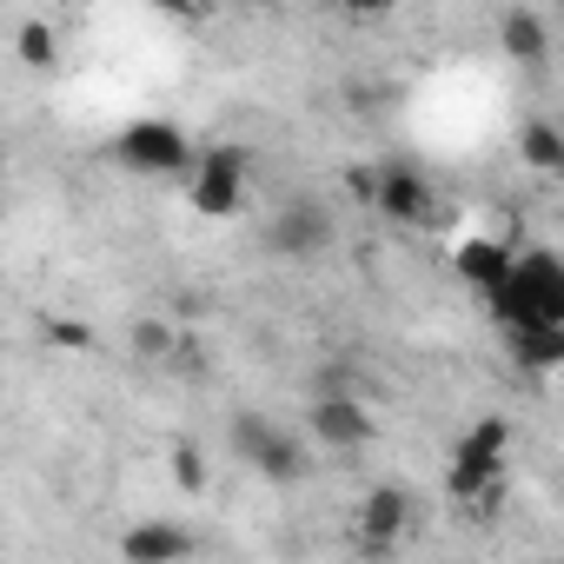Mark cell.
<instances>
[{"label": "cell", "instance_id": "obj_1", "mask_svg": "<svg viewBox=\"0 0 564 564\" xmlns=\"http://www.w3.org/2000/svg\"><path fill=\"white\" fill-rule=\"evenodd\" d=\"M478 300H485V313H491L498 326H544V319H564V265H557V252L524 246V252H511L505 279H498L491 293H478Z\"/></svg>", "mask_w": 564, "mask_h": 564}, {"label": "cell", "instance_id": "obj_2", "mask_svg": "<svg viewBox=\"0 0 564 564\" xmlns=\"http://www.w3.org/2000/svg\"><path fill=\"white\" fill-rule=\"evenodd\" d=\"M252 193V153L239 140H213L206 153H193V180H186V199L199 219H232Z\"/></svg>", "mask_w": 564, "mask_h": 564}, {"label": "cell", "instance_id": "obj_3", "mask_svg": "<svg viewBox=\"0 0 564 564\" xmlns=\"http://www.w3.org/2000/svg\"><path fill=\"white\" fill-rule=\"evenodd\" d=\"M498 471H511V419H471L458 438H452V471H445V491L465 505L485 478H498Z\"/></svg>", "mask_w": 564, "mask_h": 564}, {"label": "cell", "instance_id": "obj_4", "mask_svg": "<svg viewBox=\"0 0 564 564\" xmlns=\"http://www.w3.org/2000/svg\"><path fill=\"white\" fill-rule=\"evenodd\" d=\"M232 452H239L259 478H272V485H300V478L313 471L300 432H279L265 412H239V419H232Z\"/></svg>", "mask_w": 564, "mask_h": 564}, {"label": "cell", "instance_id": "obj_5", "mask_svg": "<svg viewBox=\"0 0 564 564\" xmlns=\"http://www.w3.org/2000/svg\"><path fill=\"white\" fill-rule=\"evenodd\" d=\"M265 252L272 259H326L333 252V206L319 193H293L286 206H279L265 219Z\"/></svg>", "mask_w": 564, "mask_h": 564}, {"label": "cell", "instance_id": "obj_6", "mask_svg": "<svg viewBox=\"0 0 564 564\" xmlns=\"http://www.w3.org/2000/svg\"><path fill=\"white\" fill-rule=\"evenodd\" d=\"M113 160L127 173H147V180H166V173H186L193 166V140L180 120H127L120 140H113Z\"/></svg>", "mask_w": 564, "mask_h": 564}, {"label": "cell", "instance_id": "obj_7", "mask_svg": "<svg viewBox=\"0 0 564 564\" xmlns=\"http://www.w3.org/2000/svg\"><path fill=\"white\" fill-rule=\"evenodd\" d=\"M306 432L326 452H366L372 445V412L359 399V386H319L306 405Z\"/></svg>", "mask_w": 564, "mask_h": 564}, {"label": "cell", "instance_id": "obj_8", "mask_svg": "<svg viewBox=\"0 0 564 564\" xmlns=\"http://www.w3.org/2000/svg\"><path fill=\"white\" fill-rule=\"evenodd\" d=\"M405 524H412V491H405V485H372V491L359 498V511H352L359 551H392V544L405 538Z\"/></svg>", "mask_w": 564, "mask_h": 564}, {"label": "cell", "instance_id": "obj_9", "mask_svg": "<svg viewBox=\"0 0 564 564\" xmlns=\"http://www.w3.org/2000/svg\"><path fill=\"white\" fill-rule=\"evenodd\" d=\"M432 206H438V193H432V180L419 173V166H379V193H372V213H386L392 226H419V219H432Z\"/></svg>", "mask_w": 564, "mask_h": 564}, {"label": "cell", "instance_id": "obj_10", "mask_svg": "<svg viewBox=\"0 0 564 564\" xmlns=\"http://www.w3.org/2000/svg\"><path fill=\"white\" fill-rule=\"evenodd\" d=\"M505 265H511V239L478 232V239H458V246H452V272L465 279L471 293H491L498 279H505Z\"/></svg>", "mask_w": 564, "mask_h": 564}, {"label": "cell", "instance_id": "obj_11", "mask_svg": "<svg viewBox=\"0 0 564 564\" xmlns=\"http://www.w3.org/2000/svg\"><path fill=\"white\" fill-rule=\"evenodd\" d=\"M505 333H511V366H524V372H557L564 366V319L505 326Z\"/></svg>", "mask_w": 564, "mask_h": 564}, {"label": "cell", "instance_id": "obj_12", "mask_svg": "<svg viewBox=\"0 0 564 564\" xmlns=\"http://www.w3.org/2000/svg\"><path fill=\"white\" fill-rule=\"evenodd\" d=\"M120 551L133 557V564H173V557H193V531H180V524H133L127 538H120Z\"/></svg>", "mask_w": 564, "mask_h": 564}, {"label": "cell", "instance_id": "obj_13", "mask_svg": "<svg viewBox=\"0 0 564 564\" xmlns=\"http://www.w3.org/2000/svg\"><path fill=\"white\" fill-rule=\"evenodd\" d=\"M498 47H505L518 67H538V61L551 54V28H544V14H531V8H511V14L498 21Z\"/></svg>", "mask_w": 564, "mask_h": 564}, {"label": "cell", "instance_id": "obj_14", "mask_svg": "<svg viewBox=\"0 0 564 564\" xmlns=\"http://www.w3.org/2000/svg\"><path fill=\"white\" fill-rule=\"evenodd\" d=\"M518 160L531 166V173H564V140H557V127L551 120H524L518 127Z\"/></svg>", "mask_w": 564, "mask_h": 564}, {"label": "cell", "instance_id": "obj_15", "mask_svg": "<svg viewBox=\"0 0 564 564\" xmlns=\"http://www.w3.org/2000/svg\"><path fill=\"white\" fill-rule=\"evenodd\" d=\"M14 54H21V67L47 74V67L61 61V41H54V28H47V21H21V28H14Z\"/></svg>", "mask_w": 564, "mask_h": 564}, {"label": "cell", "instance_id": "obj_16", "mask_svg": "<svg viewBox=\"0 0 564 564\" xmlns=\"http://www.w3.org/2000/svg\"><path fill=\"white\" fill-rule=\"evenodd\" d=\"M166 346H173V326H160V319H140V326H133V352H140L147 366H166Z\"/></svg>", "mask_w": 564, "mask_h": 564}, {"label": "cell", "instance_id": "obj_17", "mask_svg": "<svg viewBox=\"0 0 564 564\" xmlns=\"http://www.w3.org/2000/svg\"><path fill=\"white\" fill-rule=\"evenodd\" d=\"M173 485L180 491H206V452L199 445H173Z\"/></svg>", "mask_w": 564, "mask_h": 564}, {"label": "cell", "instance_id": "obj_18", "mask_svg": "<svg viewBox=\"0 0 564 564\" xmlns=\"http://www.w3.org/2000/svg\"><path fill=\"white\" fill-rule=\"evenodd\" d=\"M346 193H352V206H372V193H379V166H346Z\"/></svg>", "mask_w": 564, "mask_h": 564}, {"label": "cell", "instance_id": "obj_19", "mask_svg": "<svg viewBox=\"0 0 564 564\" xmlns=\"http://www.w3.org/2000/svg\"><path fill=\"white\" fill-rule=\"evenodd\" d=\"M339 8L352 14V21H379V14H392L399 0H339Z\"/></svg>", "mask_w": 564, "mask_h": 564}, {"label": "cell", "instance_id": "obj_20", "mask_svg": "<svg viewBox=\"0 0 564 564\" xmlns=\"http://www.w3.org/2000/svg\"><path fill=\"white\" fill-rule=\"evenodd\" d=\"M54 339H61V346H94V333H87V326H54Z\"/></svg>", "mask_w": 564, "mask_h": 564}, {"label": "cell", "instance_id": "obj_21", "mask_svg": "<svg viewBox=\"0 0 564 564\" xmlns=\"http://www.w3.org/2000/svg\"><path fill=\"white\" fill-rule=\"evenodd\" d=\"M166 14H206V0H160Z\"/></svg>", "mask_w": 564, "mask_h": 564}, {"label": "cell", "instance_id": "obj_22", "mask_svg": "<svg viewBox=\"0 0 564 564\" xmlns=\"http://www.w3.org/2000/svg\"><path fill=\"white\" fill-rule=\"evenodd\" d=\"M0 173H8V160H0Z\"/></svg>", "mask_w": 564, "mask_h": 564}]
</instances>
